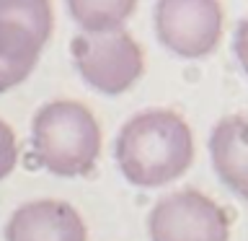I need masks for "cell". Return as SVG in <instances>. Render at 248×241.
Segmentation results:
<instances>
[{
    "label": "cell",
    "instance_id": "cell-2",
    "mask_svg": "<svg viewBox=\"0 0 248 241\" xmlns=\"http://www.w3.org/2000/svg\"><path fill=\"white\" fill-rule=\"evenodd\" d=\"M101 124L96 114L75 99H54L36 109L31 120V151L42 169L54 176H85L101 155Z\"/></svg>",
    "mask_w": 248,
    "mask_h": 241
},
{
    "label": "cell",
    "instance_id": "cell-8",
    "mask_svg": "<svg viewBox=\"0 0 248 241\" xmlns=\"http://www.w3.org/2000/svg\"><path fill=\"white\" fill-rule=\"evenodd\" d=\"M44 42L16 21L0 18V93L21 86L34 73Z\"/></svg>",
    "mask_w": 248,
    "mask_h": 241
},
{
    "label": "cell",
    "instance_id": "cell-5",
    "mask_svg": "<svg viewBox=\"0 0 248 241\" xmlns=\"http://www.w3.org/2000/svg\"><path fill=\"white\" fill-rule=\"evenodd\" d=\"M150 241H230V218L199 189L160 197L147 215Z\"/></svg>",
    "mask_w": 248,
    "mask_h": 241
},
{
    "label": "cell",
    "instance_id": "cell-10",
    "mask_svg": "<svg viewBox=\"0 0 248 241\" xmlns=\"http://www.w3.org/2000/svg\"><path fill=\"white\" fill-rule=\"evenodd\" d=\"M0 18L16 21L46 44L54 29L52 0H0Z\"/></svg>",
    "mask_w": 248,
    "mask_h": 241
},
{
    "label": "cell",
    "instance_id": "cell-11",
    "mask_svg": "<svg viewBox=\"0 0 248 241\" xmlns=\"http://www.w3.org/2000/svg\"><path fill=\"white\" fill-rule=\"evenodd\" d=\"M18 163V143L8 122L0 120V179H5Z\"/></svg>",
    "mask_w": 248,
    "mask_h": 241
},
{
    "label": "cell",
    "instance_id": "cell-9",
    "mask_svg": "<svg viewBox=\"0 0 248 241\" xmlns=\"http://www.w3.org/2000/svg\"><path fill=\"white\" fill-rule=\"evenodd\" d=\"M70 18L85 34L124 29L129 16L135 13L137 0H65Z\"/></svg>",
    "mask_w": 248,
    "mask_h": 241
},
{
    "label": "cell",
    "instance_id": "cell-3",
    "mask_svg": "<svg viewBox=\"0 0 248 241\" xmlns=\"http://www.w3.org/2000/svg\"><path fill=\"white\" fill-rule=\"evenodd\" d=\"M73 65L85 86L104 96L129 91L145 73V52L127 29L73 36Z\"/></svg>",
    "mask_w": 248,
    "mask_h": 241
},
{
    "label": "cell",
    "instance_id": "cell-12",
    "mask_svg": "<svg viewBox=\"0 0 248 241\" xmlns=\"http://www.w3.org/2000/svg\"><path fill=\"white\" fill-rule=\"evenodd\" d=\"M232 52H235V60L243 75L248 78V16L238 23L235 34H232Z\"/></svg>",
    "mask_w": 248,
    "mask_h": 241
},
{
    "label": "cell",
    "instance_id": "cell-6",
    "mask_svg": "<svg viewBox=\"0 0 248 241\" xmlns=\"http://www.w3.org/2000/svg\"><path fill=\"white\" fill-rule=\"evenodd\" d=\"M5 241H88V228L70 202L31 200L8 218Z\"/></svg>",
    "mask_w": 248,
    "mask_h": 241
},
{
    "label": "cell",
    "instance_id": "cell-4",
    "mask_svg": "<svg viewBox=\"0 0 248 241\" xmlns=\"http://www.w3.org/2000/svg\"><path fill=\"white\" fill-rule=\"evenodd\" d=\"M155 36L184 60H202L217 50L225 31L220 0H155Z\"/></svg>",
    "mask_w": 248,
    "mask_h": 241
},
{
    "label": "cell",
    "instance_id": "cell-1",
    "mask_svg": "<svg viewBox=\"0 0 248 241\" xmlns=\"http://www.w3.org/2000/svg\"><path fill=\"white\" fill-rule=\"evenodd\" d=\"M114 155L129 184L166 187L191 169L194 132L173 109H145L122 124Z\"/></svg>",
    "mask_w": 248,
    "mask_h": 241
},
{
    "label": "cell",
    "instance_id": "cell-7",
    "mask_svg": "<svg viewBox=\"0 0 248 241\" xmlns=\"http://www.w3.org/2000/svg\"><path fill=\"white\" fill-rule=\"evenodd\" d=\"M209 158L220 182L248 202V117H222L209 132Z\"/></svg>",
    "mask_w": 248,
    "mask_h": 241
}]
</instances>
